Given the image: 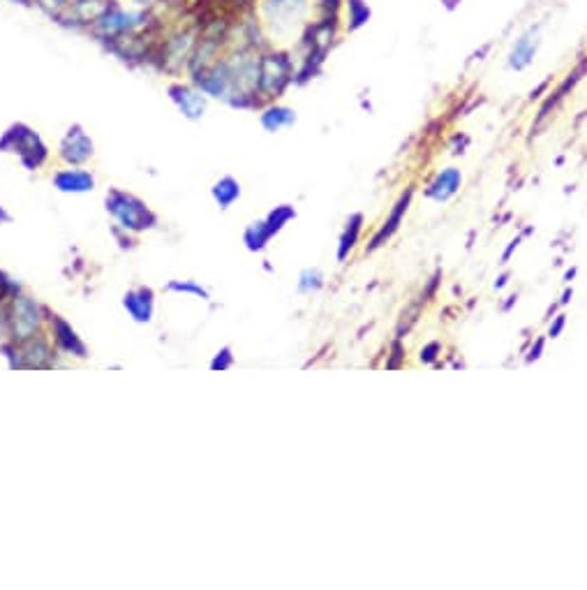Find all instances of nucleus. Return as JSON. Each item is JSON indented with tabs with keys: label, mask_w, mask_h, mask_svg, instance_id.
Segmentation results:
<instances>
[{
	"label": "nucleus",
	"mask_w": 587,
	"mask_h": 590,
	"mask_svg": "<svg viewBox=\"0 0 587 590\" xmlns=\"http://www.w3.org/2000/svg\"><path fill=\"white\" fill-rule=\"evenodd\" d=\"M238 195H240V186L231 177L220 179L213 188V197H215V202L220 204V208H229L231 204L238 199Z\"/></svg>",
	"instance_id": "nucleus-14"
},
{
	"label": "nucleus",
	"mask_w": 587,
	"mask_h": 590,
	"mask_svg": "<svg viewBox=\"0 0 587 590\" xmlns=\"http://www.w3.org/2000/svg\"><path fill=\"white\" fill-rule=\"evenodd\" d=\"M361 222H363V215H361V213H356V215L349 218L347 229H345V234H342V238H340V248H338V259H340V262H342L345 257H347V252L354 248V245H356L358 234H361Z\"/></svg>",
	"instance_id": "nucleus-15"
},
{
	"label": "nucleus",
	"mask_w": 587,
	"mask_h": 590,
	"mask_svg": "<svg viewBox=\"0 0 587 590\" xmlns=\"http://www.w3.org/2000/svg\"><path fill=\"white\" fill-rule=\"evenodd\" d=\"M53 183L63 192H86L95 186V179L83 170H65L53 177Z\"/></svg>",
	"instance_id": "nucleus-11"
},
{
	"label": "nucleus",
	"mask_w": 587,
	"mask_h": 590,
	"mask_svg": "<svg viewBox=\"0 0 587 590\" xmlns=\"http://www.w3.org/2000/svg\"><path fill=\"white\" fill-rule=\"evenodd\" d=\"M412 188H407V192L400 197L398 199V204H395V208H393V213H391V218H388V220L384 222V227H381L379 231H377V236L372 238V243L367 245V250H374V248H379V245H384V241L386 238H391L393 236V231L398 229V224H400V220H402V215L407 213V208H409V202H412Z\"/></svg>",
	"instance_id": "nucleus-10"
},
{
	"label": "nucleus",
	"mask_w": 587,
	"mask_h": 590,
	"mask_svg": "<svg viewBox=\"0 0 587 590\" xmlns=\"http://www.w3.org/2000/svg\"><path fill=\"white\" fill-rule=\"evenodd\" d=\"M292 79V60L285 51L259 54V93L278 97Z\"/></svg>",
	"instance_id": "nucleus-2"
},
{
	"label": "nucleus",
	"mask_w": 587,
	"mask_h": 590,
	"mask_svg": "<svg viewBox=\"0 0 587 590\" xmlns=\"http://www.w3.org/2000/svg\"><path fill=\"white\" fill-rule=\"evenodd\" d=\"M564 325H567V315H564V313L555 315V322H553V325H550V331H548V336H550V338H557V336L562 334Z\"/></svg>",
	"instance_id": "nucleus-23"
},
{
	"label": "nucleus",
	"mask_w": 587,
	"mask_h": 590,
	"mask_svg": "<svg viewBox=\"0 0 587 590\" xmlns=\"http://www.w3.org/2000/svg\"><path fill=\"white\" fill-rule=\"evenodd\" d=\"M571 297H574V290H571V287H567V290L562 292V299H560V306H567L569 301H571Z\"/></svg>",
	"instance_id": "nucleus-29"
},
{
	"label": "nucleus",
	"mask_w": 587,
	"mask_h": 590,
	"mask_svg": "<svg viewBox=\"0 0 587 590\" xmlns=\"http://www.w3.org/2000/svg\"><path fill=\"white\" fill-rule=\"evenodd\" d=\"M231 363V354L229 350H222V357H217V359L213 361V368H227Z\"/></svg>",
	"instance_id": "nucleus-26"
},
{
	"label": "nucleus",
	"mask_w": 587,
	"mask_h": 590,
	"mask_svg": "<svg viewBox=\"0 0 587 590\" xmlns=\"http://www.w3.org/2000/svg\"><path fill=\"white\" fill-rule=\"evenodd\" d=\"M116 0H69L65 12L56 21L74 28H90Z\"/></svg>",
	"instance_id": "nucleus-5"
},
{
	"label": "nucleus",
	"mask_w": 587,
	"mask_h": 590,
	"mask_svg": "<svg viewBox=\"0 0 587 590\" xmlns=\"http://www.w3.org/2000/svg\"><path fill=\"white\" fill-rule=\"evenodd\" d=\"M268 238H271V234H268V229H266V222H254L252 227H247L245 231V243L250 250H261Z\"/></svg>",
	"instance_id": "nucleus-16"
},
{
	"label": "nucleus",
	"mask_w": 587,
	"mask_h": 590,
	"mask_svg": "<svg viewBox=\"0 0 587 590\" xmlns=\"http://www.w3.org/2000/svg\"><path fill=\"white\" fill-rule=\"evenodd\" d=\"M296 213H294V208L292 206H280V208H275L271 215H268V220H266V229H268V234H275V231H280L282 229V224H285L287 220H292Z\"/></svg>",
	"instance_id": "nucleus-18"
},
{
	"label": "nucleus",
	"mask_w": 587,
	"mask_h": 590,
	"mask_svg": "<svg viewBox=\"0 0 587 590\" xmlns=\"http://www.w3.org/2000/svg\"><path fill=\"white\" fill-rule=\"evenodd\" d=\"M539 44H541L539 26H534V28H529V31L522 35L520 40H515L511 54H509V67H511V69H525L529 63H532Z\"/></svg>",
	"instance_id": "nucleus-8"
},
{
	"label": "nucleus",
	"mask_w": 587,
	"mask_h": 590,
	"mask_svg": "<svg viewBox=\"0 0 587 590\" xmlns=\"http://www.w3.org/2000/svg\"><path fill=\"white\" fill-rule=\"evenodd\" d=\"M509 283V273H502V276L495 280V290H502V287H504Z\"/></svg>",
	"instance_id": "nucleus-30"
},
{
	"label": "nucleus",
	"mask_w": 587,
	"mask_h": 590,
	"mask_svg": "<svg viewBox=\"0 0 587 590\" xmlns=\"http://www.w3.org/2000/svg\"><path fill=\"white\" fill-rule=\"evenodd\" d=\"M574 278H576V269H569L567 273H564V283H571Z\"/></svg>",
	"instance_id": "nucleus-33"
},
{
	"label": "nucleus",
	"mask_w": 587,
	"mask_h": 590,
	"mask_svg": "<svg viewBox=\"0 0 587 590\" xmlns=\"http://www.w3.org/2000/svg\"><path fill=\"white\" fill-rule=\"evenodd\" d=\"M440 352H442V347H440V343H428L426 347L421 350V363H433L437 357H440Z\"/></svg>",
	"instance_id": "nucleus-21"
},
{
	"label": "nucleus",
	"mask_w": 587,
	"mask_h": 590,
	"mask_svg": "<svg viewBox=\"0 0 587 590\" xmlns=\"http://www.w3.org/2000/svg\"><path fill=\"white\" fill-rule=\"evenodd\" d=\"M0 220H10V215L3 213V208H0Z\"/></svg>",
	"instance_id": "nucleus-34"
},
{
	"label": "nucleus",
	"mask_w": 587,
	"mask_h": 590,
	"mask_svg": "<svg viewBox=\"0 0 587 590\" xmlns=\"http://www.w3.org/2000/svg\"><path fill=\"white\" fill-rule=\"evenodd\" d=\"M172 290H179V292H192V294H199V297H208L206 290L197 285H190V283H172Z\"/></svg>",
	"instance_id": "nucleus-24"
},
{
	"label": "nucleus",
	"mask_w": 587,
	"mask_h": 590,
	"mask_svg": "<svg viewBox=\"0 0 587 590\" xmlns=\"http://www.w3.org/2000/svg\"><path fill=\"white\" fill-rule=\"evenodd\" d=\"M144 28H148L146 12H130V10H123L118 3H114L93 26L88 28V31L93 33L95 38H100L102 42H107V44H114V42L130 38V35L144 31Z\"/></svg>",
	"instance_id": "nucleus-1"
},
{
	"label": "nucleus",
	"mask_w": 587,
	"mask_h": 590,
	"mask_svg": "<svg viewBox=\"0 0 587 590\" xmlns=\"http://www.w3.org/2000/svg\"><path fill=\"white\" fill-rule=\"evenodd\" d=\"M515 301H518V294H511V297H509V301H506V304L502 306V311H504V313H506V311H511V306L515 304Z\"/></svg>",
	"instance_id": "nucleus-31"
},
{
	"label": "nucleus",
	"mask_w": 587,
	"mask_h": 590,
	"mask_svg": "<svg viewBox=\"0 0 587 590\" xmlns=\"http://www.w3.org/2000/svg\"><path fill=\"white\" fill-rule=\"evenodd\" d=\"M322 273L317 271V269H308V271H303V276H301V292H310V290H320L322 287Z\"/></svg>",
	"instance_id": "nucleus-20"
},
{
	"label": "nucleus",
	"mask_w": 587,
	"mask_h": 590,
	"mask_svg": "<svg viewBox=\"0 0 587 590\" xmlns=\"http://www.w3.org/2000/svg\"><path fill=\"white\" fill-rule=\"evenodd\" d=\"M125 308L130 311V315L137 322H148L151 320V311H153V301H151V290H141V292H130L125 297Z\"/></svg>",
	"instance_id": "nucleus-12"
},
{
	"label": "nucleus",
	"mask_w": 587,
	"mask_h": 590,
	"mask_svg": "<svg viewBox=\"0 0 587 590\" xmlns=\"http://www.w3.org/2000/svg\"><path fill=\"white\" fill-rule=\"evenodd\" d=\"M60 156L63 160H67V163H72V165H81L93 158V142H90V137L83 132L81 125H72V128L67 130V135L63 137Z\"/></svg>",
	"instance_id": "nucleus-6"
},
{
	"label": "nucleus",
	"mask_w": 587,
	"mask_h": 590,
	"mask_svg": "<svg viewBox=\"0 0 587 590\" xmlns=\"http://www.w3.org/2000/svg\"><path fill=\"white\" fill-rule=\"evenodd\" d=\"M400 359H402V345H400V338L393 343V352H391V359L386 361V368L393 370V368H400Z\"/></svg>",
	"instance_id": "nucleus-22"
},
{
	"label": "nucleus",
	"mask_w": 587,
	"mask_h": 590,
	"mask_svg": "<svg viewBox=\"0 0 587 590\" xmlns=\"http://www.w3.org/2000/svg\"><path fill=\"white\" fill-rule=\"evenodd\" d=\"M169 97H172L176 107L183 111V116H188V118H201L204 116L206 102H204L201 90L183 86V83H172V86H169Z\"/></svg>",
	"instance_id": "nucleus-7"
},
{
	"label": "nucleus",
	"mask_w": 587,
	"mask_h": 590,
	"mask_svg": "<svg viewBox=\"0 0 587 590\" xmlns=\"http://www.w3.org/2000/svg\"><path fill=\"white\" fill-rule=\"evenodd\" d=\"M546 88H548V81H543L539 88H536V90H532V95H529V100H536V97H539V93H541V90H546Z\"/></svg>",
	"instance_id": "nucleus-32"
},
{
	"label": "nucleus",
	"mask_w": 587,
	"mask_h": 590,
	"mask_svg": "<svg viewBox=\"0 0 587 590\" xmlns=\"http://www.w3.org/2000/svg\"><path fill=\"white\" fill-rule=\"evenodd\" d=\"M294 121H296L294 111L287 107H278V104L264 109V114H261V125H264L268 132H278L280 128H287V125H292Z\"/></svg>",
	"instance_id": "nucleus-13"
},
{
	"label": "nucleus",
	"mask_w": 587,
	"mask_h": 590,
	"mask_svg": "<svg viewBox=\"0 0 587 590\" xmlns=\"http://www.w3.org/2000/svg\"><path fill=\"white\" fill-rule=\"evenodd\" d=\"M107 206L125 227L144 229V227H151V222H153V215L148 213L144 204L139 199H134L132 195L111 192V197L107 199Z\"/></svg>",
	"instance_id": "nucleus-4"
},
{
	"label": "nucleus",
	"mask_w": 587,
	"mask_h": 590,
	"mask_svg": "<svg viewBox=\"0 0 587 590\" xmlns=\"http://www.w3.org/2000/svg\"><path fill=\"white\" fill-rule=\"evenodd\" d=\"M520 241H522V236H515L513 241L509 243V248L504 250V255H502V264H506V262H509V257H511V252H513V250H515V248H518V245H520Z\"/></svg>",
	"instance_id": "nucleus-27"
},
{
	"label": "nucleus",
	"mask_w": 587,
	"mask_h": 590,
	"mask_svg": "<svg viewBox=\"0 0 587 590\" xmlns=\"http://www.w3.org/2000/svg\"><path fill=\"white\" fill-rule=\"evenodd\" d=\"M440 276H442V271H437L433 278H430V285H428V290H426V294H423V297H426V301L433 297L435 294V287H437V283H440Z\"/></svg>",
	"instance_id": "nucleus-28"
},
{
	"label": "nucleus",
	"mask_w": 587,
	"mask_h": 590,
	"mask_svg": "<svg viewBox=\"0 0 587 590\" xmlns=\"http://www.w3.org/2000/svg\"><path fill=\"white\" fill-rule=\"evenodd\" d=\"M543 345H546V341H543V338H536V343L532 345V350H529V354L525 357V361H527V363H534L536 359H539L541 352H543Z\"/></svg>",
	"instance_id": "nucleus-25"
},
{
	"label": "nucleus",
	"mask_w": 587,
	"mask_h": 590,
	"mask_svg": "<svg viewBox=\"0 0 587 590\" xmlns=\"http://www.w3.org/2000/svg\"><path fill=\"white\" fill-rule=\"evenodd\" d=\"M461 181H463L461 172H458L456 167H449V170H444L442 174H437V179L428 186L426 197H430V199H435V202H447L458 192Z\"/></svg>",
	"instance_id": "nucleus-9"
},
{
	"label": "nucleus",
	"mask_w": 587,
	"mask_h": 590,
	"mask_svg": "<svg viewBox=\"0 0 587 590\" xmlns=\"http://www.w3.org/2000/svg\"><path fill=\"white\" fill-rule=\"evenodd\" d=\"M10 146L14 153H19L21 163H24L28 170H35L47 160V146L42 144V139L35 135L31 128L26 125H14V128L7 132L5 139L0 142V149Z\"/></svg>",
	"instance_id": "nucleus-3"
},
{
	"label": "nucleus",
	"mask_w": 587,
	"mask_h": 590,
	"mask_svg": "<svg viewBox=\"0 0 587 590\" xmlns=\"http://www.w3.org/2000/svg\"><path fill=\"white\" fill-rule=\"evenodd\" d=\"M347 10H349V21H347L349 31H356V28H361L370 19V10H367L363 0H347Z\"/></svg>",
	"instance_id": "nucleus-17"
},
{
	"label": "nucleus",
	"mask_w": 587,
	"mask_h": 590,
	"mask_svg": "<svg viewBox=\"0 0 587 590\" xmlns=\"http://www.w3.org/2000/svg\"><path fill=\"white\" fill-rule=\"evenodd\" d=\"M35 5L40 7V10H44L49 17L58 19L63 12H65V7L69 5V0H35Z\"/></svg>",
	"instance_id": "nucleus-19"
}]
</instances>
